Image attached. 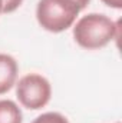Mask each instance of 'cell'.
I'll list each match as a JSON object with an SVG mask.
<instances>
[{"instance_id": "cell-1", "label": "cell", "mask_w": 122, "mask_h": 123, "mask_svg": "<svg viewBox=\"0 0 122 123\" xmlns=\"http://www.w3.org/2000/svg\"><path fill=\"white\" fill-rule=\"evenodd\" d=\"M73 37L86 50L102 49L119 37V22H114L101 13H89L73 26Z\"/></svg>"}, {"instance_id": "cell-2", "label": "cell", "mask_w": 122, "mask_h": 123, "mask_svg": "<svg viewBox=\"0 0 122 123\" xmlns=\"http://www.w3.org/2000/svg\"><path fill=\"white\" fill-rule=\"evenodd\" d=\"M79 12V7L72 0H39L36 19L45 30L62 33L73 26Z\"/></svg>"}, {"instance_id": "cell-3", "label": "cell", "mask_w": 122, "mask_h": 123, "mask_svg": "<svg viewBox=\"0 0 122 123\" xmlns=\"http://www.w3.org/2000/svg\"><path fill=\"white\" fill-rule=\"evenodd\" d=\"M16 97L23 107L39 110L50 102L52 86L42 74L30 73L19 79L16 83Z\"/></svg>"}, {"instance_id": "cell-4", "label": "cell", "mask_w": 122, "mask_h": 123, "mask_svg": "<svg viewBox=\"0 0 122 123\" xmlns=\"http://www.w3.org/2000/svg\"><path fill=\"white\" fill-rule=\"evenodd\" d=\"M19 73L17 62L13 56L0 53V94L7 93L14 85Z\"/></svg>"}, {"instance_id": "cell-5", "label": "cell", "mask_w": 122, "mask_h": 123, "mask_svg": "<svg viewBox=\"0 0 122 123\" xmlns=\"http://www.w3.org/2000/svg\"><path fill=\"white\" fill-rule=\"evenodd\" d=\"M0 123H23L22 110L13 100H0Z\"/></svg>"}, {"instance_id": "cell-6", "label": "cell", "mask_w": 122, "mask_h": 123, "mask_svg": "<svg viewBox=\"0 0 122 123\" xmlns=\"http://www.w3.org/2000/svg\"><path fill=\"white\" fill-rule=\"evenodd\" d=\"M32 123H69V120L58 112H47L37 116Z\"/></svg>"}, {"instance_id": "cell-7", "label": "cell", "mask_w": 122, "mask_h": 123, "mask_svg": "<svg viewBox=\"0 0 122 123\" xmlns=\"http://www.w3.org/2000/svg\"><path fill=\"white\" fill-rule=\"evenodd\" d=\"M23 0H3V13H13L14 10H17L22 6Z\"/></svg>"}, {"instance_id": "cell-8", "label": "cell", "mask_w": 122, "mask_h": 123, "mask_svg": "<svg viewBox=\"0 0 122 123\" xmlns=\"http://www.w3.org/2000/svg\"><path fill=\"white\" fill-rule=\"evenodd\" d=\"M103 4L112 7V9H122V0H101Z\"/></svg>"}, {"instance_id": "cell-9", "label": "cell", "mask_w": 122, "mask_h": 123, "mask_svg": "<svg viewBox=\"0 0 122 123\" xmlns=\"http://www.w3.org/2000/svg\"><path fill=\"white\" fill-rule=\"evenodd\" d=\"M78 7H79V10H83V9H86L88 7V4L91 3V0H72Z\"/></svg>"}, {"instance_id": "cell-10", "label": "cell", "mask_w": 122, "mask_h": 123, "mask_svg": "<svg viewBox=\"0 0 122 123\" xmlns=\"http://www.w3.org/2000/svg\"><path fill=\"white\" fill-rule=\"evenodd\" d=\"M3 13V0H0V14Z\"/></svg>"}]
</instances>
